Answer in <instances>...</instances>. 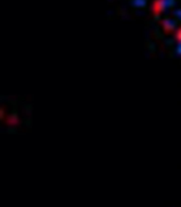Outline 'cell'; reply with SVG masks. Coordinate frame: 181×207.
I'll return each instance as SVG.
<instances>
[{"instance_id": "cell-2", "label": "cell", "mask_w": 181, "mask_h": 207, "mask_svg": "<svg viewBox=\"0 0 181 207\" xmlns=\"http://www.w3.org/2000/svg\"><path fill=\"white\" fill-rule=\"evenodd\" d=\"M135 3L137 6H143L144 4V0H135Z\"/></svg>"}, {"instance_id": "cell-1", "label": "cell", "mask_w": 181, "mask_h": 207, "mask_svg": "<svg viewBox=\"0 0 181 207\" xmlns=\"http://www.w3.org/2000/svg\"><path fill=\"white\" fill-rule=\"evenodd\" d=\"M165 26L167 27L168 29H172L173 28V24L171 21H165Z\"/></svg>"}]
</instances>
